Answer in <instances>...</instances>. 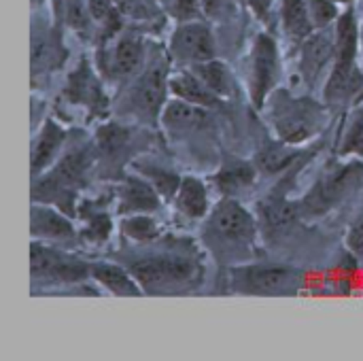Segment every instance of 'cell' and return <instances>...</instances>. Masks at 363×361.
Here are the masks:
<instances>
[{"label": "cell", "instance_id": "obj_1", "mask_svg": "<svg viewBox=\"0 0 363 361\" xmlns=\"http://www.w3.org/2000/svg\"><path fill=\"white\" fill-rule=\"evenodd\" d=\"M138 285L151 294H162L172 287L191 283L198 277V266L181 255H153L130 266Z\"/></svg>", "mask_w": 363, "mask_h": 361}, {"label": "cell", "instance_id": "obj_2", "mask_svg": "<svg viewBox=\"0 0 363 361\" xmlns=\"http://www.w3.org/2000/svg\"><path fill=\"white\" fill-rule=\"evenodd\" d=\"M336 51H334V70L328 81L325 96L328 100H340L347 89L353 85L355 57H357V23L351 11H347L336 26Z\"/></svg>", "mask_w": 363, "mask_h": 361}, {"label": "cell", "instance_id": "obj_3", "mask_svg": "<svg viewBox=\"0 0 363 361\" xmlns=\"http://www.w3.org/2000/svg\"><path fill=\"white\" fill-rule=\"evenodd\" d=\"M208 232L219 243L249 247L255 240V219L242 204L225 198L215 206L208 221Z\"/></svg>", "mask_w": 363, "mask_h": 361}, {"label": "cell", "instance_id": "obj_4", "mask_svg": "<svg viewBox=\"0 0 363 361\" xmlns=\"http://www.w3.org/2000/svg\"><path fill=\"white\" fill-rule=\"evenodd\" d=\"M87 277V264L57 249L32 243V281L77 283Z\"/></svg>", "mask_w": 363, "mask_h": 361}, {"label": "cell", "instance_id": "obj_5", "mask_svg": "<svg viewBox=\"0 0 363 361\" xmlns=\"http://www.w3.org/2000/svg\"><path fill=\"white\" fill-rule=\"evenodd\" d=\"M274 126L283 143H304L317 132V111L306 100L281 98L274 104Z\"/></svg>", "mask_w": 363, "mask_h": 361}, {"label": "cell", "instance_id": "obj_6", "mask_svg": "<svg viewBox=\"0 0 363 361\" xmlns=\"http://www.w3.org/2000/svg\"><path fill=\"white\" fill-rule=\"evenodd\" d=\"M363 179V168L353 164V166H345L342 170H336L332 174H328L325 179H321L311 194L304 198V211H308L311 215H321L328 213L332 206H336L355 185L357 181Z\"/></svg>", "mask_w": 363, "mask_h": 361}, {"label": "cell", "instance_id": "obj_7", "mask_svg": "<svg viewBox=\"0 0 363 361\" xmlns=\"http://www.w3.org/2000/svg\"><path fill=\"white\" fill-rule=\"evenodd\" d=\"M170 51L174 60L185 64H202L215 57V40L208 26L198 21H185L172 34Z\"/></svg>", "mask_w": 363, "mask_h": 361}, {"label": "cell", "instance_id": "obj_8", "mask_svg": "<svg viewBox=\"0 0 363 361\" xmlns=\"http://www.w3.org/2000/svg\"><path fill=\"white\" fill-rule=\"evenodd\" d=\"M238 287L247 294H259V296H281L291 294L294 287L300 283L298 272L289 268L279 266H266V268H245L236 272Z\"/></svg>", "mask_w": 363, "mask_h": 361}, {"label": "cell", "instance_id": "obj_9", "mask_svg": "<svg viewBox=\"0 0 363 361\" xmlns=\"http://www.w3.org/2000/svg\"><path fill=\"white\" fill-rule=\"evenodd\" d=\"M277 74H279L277 43L270 36L259 34L253 45V62H251V94L257 106L264 104L268 91L277 81Z\"/></svg>", "mask_w": 363, "mask_h": 361}, {"label": "cell", "instance_id": "obj_10", "mask_svg": "<svg viewBox=\"0 0 363 361\" xmlns=\"http://www.w3.org/2000/svg\"><path fill=\"white\" fill-rule=\"evenodd\" d=\"M66 98L77 102V104H81V106H87L94 113H98L106 104V98H104L102 87H100V81L94 74V70L89 68V64L83 62V64H79L74 68V72L68 79Z\"/></svg>", "mask_w": 363, "mask_h": 361}, {"label": "cell", "instance_id": "obj_11", "mask_svg": "<svg viewBox=\"0 0 363 361\" xmlns=\"http://www.w3.org/2000/svg\"><path fill=\"white\" fill-rule=\"evenodd\" d=\"M157 189L138 177H128L119 189V215H134V213H151L160 209Z\"/></svg>", "mask_w": 363, "mask_h": 361}, {"label": "cell", "instance_id": "obj_12", "mask_svg": "<svg viewBox=\"0 0 363 361\" xmlns=\"http://www.w3.org/2000/svg\"><path fill=\"white\" fill-rule=\"evenodd\" d=\"M145 62V45L136 36H123L115 43L104 62V72L111 77H130Z\"/></svg>", "mask_w": 363, "mask_h": 361}, {"label": "cell", "instance_id": "obj_13", "mask_svg": "<svg viewBox=\"0 0 363 361\" xmlns=\"http://www.w3.org/2000/svg\"><path fill=\"white\" fill-rule=\"evenodd\" d=\"M168 87L179 100H185V102H191L198 106H215L219 102V96L213 94L194 70L172 74L168 79Z\"/></svg>", "mask_w": 363, "mask_h": 361}, {"label": "cell", "instance_id": "obj_14", "mask_svg": "<svg viewBox=\"0 0 363 361\" xmlns=\"http://www.w3.org/2000/svg\"><path fill=\"white\" fill-rule=\"evenodd\" d=\"M166 87H168V79H166V70L164 68H151L136 85L134 89V104L138 109H143L145 113L153 115L160 111L164 96H166Z\"/></svg>", "mask_w": 363, "mask_h": 361}, {"label": "cell", "instance_id": "obj_15", "mask_svg": "<svg viewBox=\"0 0 363 361\" xmlns=\"http://www.w3.org/2000/svg\"><path fill=\"white\" fill-rule=\"evenodd\" d=\"M32 234L45 240H70L74 230L62 213L49 206H32Z\"/></svg>", "mask_w": 363, "mask_h": 361}, {"label": "cell", "instance_id": "obj_16", "mask_svg": "<svg viewBox=\"0 0 363 361\" xmlns=\"http://www.w3.org/2000/svg\"><path fill=\"white\" fill-rule=\"evenodd\" d=\"M336 51V45H332V38H328L325 34H317L306 38L304 49H302V74L313 81L321 74V70L325 68V64L332 60Z\"/></svg>", "mask_w": 363, "mask_h": 361}, {"label": "cell", "instance_id": "obj_17", "mask_svg": "<svg viewBox=\"0 0 363 361\" xmlns=\"http://www.w3.org/2000/svg\"><path fill=\"white\" fill-rule=\"evenodd\" d=\"M91 277L115 296H128V298L140 296V287L136 285L138 281L132 274H128L125 270H121V268H117L113 264H94L91 266Z\"/></svg>", "mask_w": 363, "mask_h": 361}, {"label": "cell", "instance_id": "obj_18", "mask_svg": "<svg viewBox=\"0 0 363 361\" xmlns=\"http://www.w3.org/2000/svg\"><path fill=\"white\" fill-rule=\"evenodd\" d=\"M281 19H283V28L287 36L294 40H306L315 28L306 0H283Z\"/></svg>", "mask_w": 363, "mask_h": 361}, {"label": "cell", "instance_id": "obj_19", "mask_svg": "<svg viewBox=\"0 0 363 361\" xmlns=\"http://www.w3.org/2000/svg\"><path fill=\"white\" fill-rule=\"evenodd\" d=\"M177 204L183 211V215L191 219H200L208 211V191L202 181L187 177L181 181V187L177 191Z\"/></svg>", "mask_w": 363, "mask_h": 361}, {"label": "cell", "instance_id": "obj_20", "mask_svg": "<svg viewBox=\"0 0 363 361\" xmlns=\"http://www.w3.org/2000/svg\"><path fill=\"white\" fill-rule=\"evenodd\" d=\"M64 130L53 123V121H47L40 136L36 138L34 143V149H32V174L40 172L45 166H49V162L53 160V155L57 153L62 140H64Z\"/></svg>", "mask_w": 363, "mask_h": 361}, {"label": "cell", "instance_id": "obj_21", "mask_svg": "<svg viewBox=\"0 0 363 361\" xmlns=\"http://www.w3.org/2000/svg\"><path fill=\"white\" fill-rule=\"evenodd\" d=\"M215 185L219 191H223L225 196H238L245 189H249L255 181V168L245 164V162H236L230 164L225 168H221L215 174Z\"/></svg>", "mask_w": 363, "mask_h": 361}, {"label": "cell", "instance_id": "obj_22", "mask_svg": "<svg viewBox=\"0 0 363 361\" xmlns=\"http://www.w3.org/2000/svg\"><path fill=\"white\" fill-rule=\"evenodd\" d=\"M194 72H196V74L202 79V83H204L213 94H217L219 98L230 94L232 79H230L228 68H225L221 62H217V60H208V62L196 64V66H194Z\"/></svg>", "mask_w": 363, "mask_h": 361}, {"label": "cell", "instance_id": "obj_23", "mask_svg": "<svg viewBox=\"0 0 363 361\" xmlns=\"http://www.w3.org/2000/svg\"><path fill=\"white\" fill-rule=\"evenodd\" d=\"M164 121L168 128H194L204 121V113L198 109V104L179 100V102H170L166 106Z\"/></svg>", "mask_w": 363, "mask_h": 361}, {"label": "cell", "instance_id": "obj_24", "mask_svg": "<svg viewBox=\"0 0 363 361\" xmlns=\"http://www.w3.org/2000/svg\"><path fill=\"white\" fill-rule=\"evenodd\" d=\"M296 157H298V153L294 149H289L287 143H283V145H274V147L264 149L257 155V164L255 166L262 168L264 172H279V170L287 168Z\"/></svg>", "mask_w": 363, "mask_h": 361}, {"label": "cell", "instance_id": "obj_25", "mask_svg": "<svg viewBox=\"0 0 363 361\" xmlns=\"http://www.w3.org/2000/svg\"><path fill=\"white\" fill-rule=\"evenodd\" d=\"M121 230L125 236L134 238V240H140V243H147V240H153L157 234H160V226L153 221V217H147L143 213H134V215H128L123 221H121Z\"/></svg>", "mask_w": 363, "mask_h": 361}, {"label": "cell", "instance_id": "obj_26", "mask_svg": "<svg viewBox=\"0 0 363 361\" xmlns=\"http://www.w3.org/2000/svg\"><path fill=\"white\" fill-rule=\"evenodd\" d=\"M89 11L94 21L102 23L106 28V32H115L121 23V11L115 4V0H89Z\"/></svg>", "mask_w": 363, "mask_h": 361}, {"label": "cell", "instance_id": "obj_27", "mask_svg": "<svg viewBox=\"0 0 363 361\" xmlns=\"http://www.w3.org/2000/svg\"><path fill=\"white\" fill-rule=\"evenodd\" d=\"M345 155L355 153V155H363V109L355 111L353 117L349 119L347 126V134L342 138V149Z\"/></svg>", "mask_w": 363, "mask_h": 361}, {"label": "cell", "instance_id": "obj_28", "mask_svg": "<svg viewBox=\"0 0 363 361\" xmlns=\"http://www.w3.org/2000/svg\"><path fill=\"white\" fill-rule=\"evenodd\" d=\"M143 172L151 179V185H153L162 196H166V198L174 196V194L179 191V187H181V181H183V179H179L174 172L164 170V168H145Z\"/></svg>", "mask_w": 363, "mask_h": 361}, {"label": "cell", "instance_id": "obj_29", "mask_svg": "<svg viewBox=\"0 0 363 361\" xmlns=\"http://www.w3.org/2000/svg\"><path fill=\"white\" fill-rule=\"evenodd\" d=\"M64 17L66 23L74 30H85L94 19L89 11V2L85 4L83 0H64Z\"/></svg>", "mask_w": 363, "mask_h": 361}, {"label": "cell", "instance_id": "obj_30", "mask_svg": "<svg viewBox=\"0 0 363 361\" xmlns=\"http://www.w3.org/2000/svg\"><path fill=\"white\" fill-rule=\"evenodd\" d=\"M306 4L315 28H323L338 17L336 0H306Z\"/></svg>", "mask_w": 363, "mask_h": 361}, {"label": "cell", "instance_id": "obj_31", "mask_svg": "<svg viewBox=\"0 0 363 361\" xmlns=\"http://www.w3.org/2000/svg\"><path fill=\"white\" fill-rule=\"evenodd\" d=\"M115 4L128 17L145 19V17H153L155 15V6H153L151 0H115Z\"/></svg>", "mask_w": 363, "mask_h": 361}, {"label": "cell", "instance_id": "obj_32", "mask_svg": "<svg viewBox=\"0 0 363 361\" xmlns=\"http://www.w3.org/2000/svg\"><path fill=\"white\" fill-rule=\"evenodd\" d=\"M87 219H89V226L85 230V238L96 240V243L104 240L108 236V232H111L108 217L104 213H91V215H87Z\"/></svg>", "mask_w": 363, "mask_h": 361}, {"label": "cell", "instance_id": "obj_33", "mask_svg": "<svg viewBox=\"0 0 363 361\" xmlns=\"http://www.w3.org/2000/svg\"><path fill=\"white\" fill-rule=\"evenodd\" d=\"M347 247L351 249L353 255H357L359 260H363V219H359L351 228V232L347 236Z\"/></svg>", "mask_w": 363, "mask_h": 361}, {"label": "cell", "instance_id": "obj_34", "mask_svg": "<svg viewBox=\"0 0 363 361\" xmlns=\"http://www.w3.org/2000/svg\"><path fill=\"white\" fill-rule=\"evenodd\" d=\"M174 9H177V15L181 19H191L198 15V9H200V0H177L174 2Z\"/></svg>", "mask_w": 363, "mask_h": 361}, {"label": "cell", "instance_id": "obj_35", "mask_svg": "<svg viewBox=\"0 0 363 361\" xmlns=\"http://www.w3.org/2000/svg\"><path fill=\"white\" fill-rule=\"evenodd\" d=\"M249 4H251V9L255 11L257 17L266 19L270 9H272V4H274V0H249Z\"/></svg>", "mask_w": 363, "mask_h": 361}, {"label": "cell", "instance_id": "obj_36", "mask_svg": "<svg viewBox=\"0 0 363 361\" xmlns=\"http://www.w3.org/2000/svg\"><path fill=\"white\" fill-rule=\"evenodd\" d=\"M336 2H349V0H336Z\"/></svg>", "mask_w": 363, "mask_h": 361}]
</instances>
